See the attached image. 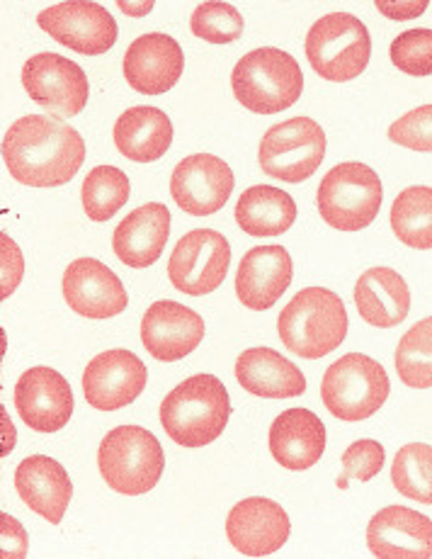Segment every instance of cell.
Returning <instances> with one entry per match:
<instances>
[{"label":"cell","instance_id":"cell-1","mask_svg":"<svg viewBox=\"0 0 432 559\" xmlns=\"http://www.w3.org/2000/svg\"><path fill=\"white\" fill-rule=\"evenodd\" d=\"M8 174L29 188L67 186L85 164V142L71 124L45 115L20 117L3 136Z\"/></svg>","mask_w":432,"mask_h":559},{"label":"cell","instance_id":"cell-2","mask_svg":"<svg viewBox=\"0 0 432 559\" xmlns=\"http://www.w3.org/2000/svg\"><path fill=\"white\" fill-rule=\"evenodd\" d=\"M231 416L229 392L214 374H192L160 402V424L172 443L204 448L224 433Z\"/></svg>","mask_w":432,"mask_h":559},{"label":"cell","instance_id":"cell-3","mask_svg":"<svg viewBox=\"0 0 432 559\" xmlns=\"http://www.w3.org/2000/svg\"><path fill=\"white\" fill-rule=\"evenodd\" d=\"M277 333L295 356L321 360L348 336V311L333 289L307 287L279 311Z\"/></svg>","mask_w":432,"mask_h":559},{"label":"cell","instance_id":"cell-4","mask_svg":"<svg viewBox=\"0 0 432 559\" xmlns=\"http://www.w3.org/2000/svg\"><path fill=\"white\" fill-rule=\"evenodd\" d=\"M236 100L255 115H275L297 105L304 91V73L297 59L277 47L248 51L231 73Z\"/></svg>","mask_w":432,"mask_h":559},{"label":"cell","instance_id":"cell-5","mask_svg":"<svg viewBox=\"0 0 432 559\" xmlns=\"http://www.w3.org/2000/svg\"><path fill=\"white\" fill-rule=\"evenodd\" d=\"M97 467L107 487L122 497H142L164 477L166 455L158 438L142 426H120L97 450Z\"/></svg>","mask_w":432,"mask_h":559},{"label":"cell","instance_id":"cell-6","mask_svg":"<svg viewBox=\"0 0 432 559\" xmlns=\"http://www.w3.org/2000/svg\"><path fill=\"white\" fill-rule=\"evenodd\" d=\"M384 188L376 170L345 160L323 176L316 204L323 222L338 231H362L382 210Z\"/></svg>","mask_w":432,"mask_h":559},{"label":"cell","instance_id":"cell-7","mask_svg":"<svg viewBox=\"0 0 432 559\" xmlns=\"http://www.w3.org/2000/svg\"><path fill=\"white\" fill-rule=\"evenodd\" d=\"M388 394H392V382L382 362L364 353H348L338 358L321 382V400L340 421H364L374 416Z\"/></svg>","mask_w":432,"mask_h":559},{"label":"cell","instance_id":"cell-8","mask_svg":"<svg viewBox=\"0 0 432 559\" xmlns=\"http://www.w3.org/2000/svg\"><path fill=\"white\" fill-rule=\"evenodd\" d=\"M307 59L321 79L355 81L372 59L370 29L350 13L323 15L307 35Z\"/></svg>","mask_w":432,"mask_h":559},{"label":"cell","instance_id":"cell-9","mask_svg":"<svg viewBox=\"0 0 432 559\" xmlns=\"http://www.w3.org/2000/svg\"><path fill=\"white\" fill-rule=\"evenodd\" d=\"M326 132L319 122L311 117H291L263 134L257 160L265 176L299 186L316 174L326 158Z\"/></svg>","mask_w":432,"mask_h":559},{"label":"cell","instance_id":"cell-10","mask_svg":"<svg viewBox=\"0 0 432 559\" xmlns=\"http://www.w3.org/2000/svg\"><path fill=\"white\" fill-rule=\"evenodd\" d=\"M231 246L219 231L194 229L182 236L168 261V280L182 295L204 297L229 275Z\"/></svg>","mask_w":432,"mask_h":559},{"label":"cell","instance_id":"cell-11","mask_svg":"<svg viewBox=\"0 0 432 559\" xmlns=\"http://www.w3.org/2000/svg\"><path fill=\"white\" fill-rule=\"evenodd\" d=\"M23 85L41 110L57 117H75L85 110L91 83L79 63L45 51L35 53L23 67Z\"/></svg>","mask_w":432,"mask_h":559},{"label":"cell","instance_id":"cell-12","mask_svg":"<svg viewBox=\"0 0 432 559\" xmlns=\"http://www.w3.org/2000/svg\"><path fill=\"white\" fill-rule=\"evenodd\" d=\"M37 23L59 45L85 57H100L110 51L120 35L110 10L97 3H83V0H69V3L41 10Z\"/></svg>","mask_w":432,"mask_h":559},{"label":"cell","instance_id":"cell-13","mask_svg":"<svg viewBox=\"0 0 432 559\" xmlns=\"http://www.w3.org/2000/svg\"><path fill=\"white\" fill-rule=\"evenodd\" d=\"M146 380V365L132 350H105L83 372L85 402L97 412H120L144 394Z\"/></svg>","mask_w":432,"mask_h":559},{"label":"cell","instance_id":"cell-14","mask_svg":"<svg viewBox=\"0 0 432 559\" xmlns=\"http://www.w3.org/2000/svg\"><path fill=\"white\" fill-rule=\"evenodd\" d=\"M236 186L231 166L214 154L182 158L170 176V195L192 217H209L229 202Z\"/></svg>","mask_w":432,"mask_h":559},{"label":"cell","instance_id":"cell-15","mask_svg":"<svg viewBox=\"0 0 432 559\" xmlns=\"http://www.w3.org/2000/svg\"><path fill=\"white\" fill-rule=\"evenodd\" d=\"M13 396L20 418L37 433H57L73 416L71 384L51 368H29L17 380Z\"/></svg>","mask_w":432,"mask_h":559},{"label":"cell","instance_id":"cell-16","mask_svg":"<svg viewBox=\"0 0 432 559\" xmlns=\"http://www.w3.org/2000/svg\"><path fill=\"white\" fill-rule=\"evenodd\" d=\"M61 289L67 305L85 319H112L129 305L122 280L95 258L73 261L63 273Z\"/></svg>","mask_w":432,"mask_h":559},{"label":"cell","instance_id":"cell-17","mask_svg":"<svg viewBox=\"0 0 432 559\" xmlns=\"http://www.w3.org/2000/svg\"><path fill=\"white\" fill-rule=\"evenodd\" d=\"M291 523L277 501L265 497L243 499L226 519V537L245 557H267L279 552L289 540Z\"/></svg>","mask_w":432,"mask_h":559},{"label":"cell","instance_id":"cell-18","mask_svg":"<svg viewBox=\"0 0 432 559\" xmlns=\"http://www.w3.org/2000/svg\"><path fill=\"white\" fill-rule=\"evenodd\" d=\"M204 338V319L197 311L160 299L154 302L142 319L144 348L160 362H178L200 348Z\"/></svg>","mask_w":432,"mask_h":559},{"label":"cell","instance_id":"cell-19","mask_svg":"<svg viewBox=\"0 0 432 559\" xmlns=\"http://www.w3.org/2000/svg\"><path fill=\"white\" fill-rule=\"evenodd\" d=\"M124 79L136 93L164 95L185 71V53L170 35L151 32L134 39L124 53Z\"/></svg>","mask_w":432,"mask_h":559},{"label":"cell","instance_id":"cell-20","mask_svg":"<svg viewBox=\"0 0 432 559\" xmlns=\"http://www.w3.org/2000/svg\"><path fill=\"white\" fill-rule=\"evenodd\" d=\"M367 547L376 559H430L432 521L406 507H386L367 525Z\"/></svg>","mask_w":432,"mask_h":559},{"label":"cell","instance_id":"cell-21","mask_svg":"<svg viewBox=\"0 0 432 559\" xmlns=\"http://www.w3.org/2000/svg\"><path fill=\"white\" fill-rule=\"evenodd\" d=\"M295 280V263L285 246H255L243 255L236 273V295L253 311H267Z\"/></svg>","mask_w":432,"mask_h":559},{"label":"cell","instance_id":"cell-22","mask_svg":"<svg viewBox=\"0 0 432 559\" xmlns=\"http://www.w3.org/2000/svg\"><path fill=\"white\" fill-rule=\"evenodd\" d=\"M269 453L291 472H304L326 453V426L309 408H287L269 426Z\"/></svg>","mask_w":432,"mask_h":559},{"label":"cell","instance_id":"cell-23","mask_svg":"<svg viewBox=\"0 0 432 559\" xmlns=\"http://www.w3.org/2000/svg\"><path fill=\"white\" fill-rule=\"evenodd\" d=\"M170 236V212L166 204L148 202L124 217L112 234V249L129 267H148L160 261Z\"/></svg>","mask_w":432,"mask_h":559},{"label":"cell","instance_id":"cell-24","mask_svg":"<svg viewBox=\"0 0 432 559\" xmlns=\"http://www.w3.org/2000/svg\"><path fill=\"white\" fill-rule=\"evenodd\" d=\"M15 489L27 509L49 523H61L73 497V484L61 462L47 455H32L15 469Z\"/></svg>","mask_w":432,"mask_h":559},{"label":"cell","instance_id":"cell-25","mask_svg":"<svg viewBox=\"0 0 432 559\" xmlns=\"http://www.w3.org/2000/svg\"><path fill=\"white\" fill-rule=\"evenodd\" d=\"M236 380L248 394L263 400H295L307 392L304 372L273 348L243 350L236 360Z\"/></svg>","mask_w":432,"mask_h":559},{"label":"cell","instance_id":"cell-26","mask_svg":"<svg viewBox=\"0 0 432 559\" xmlns=\"http://www.w3.org/2000/svg\"><path fill=\"white\" fill-rule=\"evenodd\" d=\"M355 307L370 326L394 329L410 311V287L394 267H370L355 285Z\"/></svg>","mask_w":432,"mask_h":559},{"label":"cell","instance_id":"cell-27","mask_svg":"<svg viewBox=\"0 0 432 559\" xmlns=\"http://www.w3.org/2000/svg\"><path fill=\"white\" fill-rule=\"evenodd\" d=\"M115 144L117 152L134 164H154L172 144L170 117L158 107H129L115 124Z\"/></svg>","mask_w":432,"mask_h":559},{"label":"cell","instance_id":"cell-28","mask_svg":"<svg viewBox=\"0 0 432 559\" xmlns=\"http://www.w3.org/2000/svg\"><path fill=\"white\" fill-rule=\"evenodd\" d=\"M236 222L255 239H269L295 227L297 202L273 186L248 188L236 202Z\"/></svg>","mask_w":432,"mask_h":559},{"label":"cell","instance_id":"cell-29","mask_svg":"<svg viewBox=\"0 0 432 559\" xmlns=\"http://www.w3.org/2000/svg\"><path fill=\"white\" fill-rule=\"evenodd\" d=\"M392 229L396 239L416 251L432 249V188L410 186L392 204Z\"/></svg>","mask_w":432,"mask_h":559},{"label":"cell","instance_id":"cell-30","mask_svg":"<svg viewBox=\"0 0 432 559\" xmlns=\"http://www.w3.org/2000/svg\"><path fill=\"white\" fill-rule=\"evenodd\" d=\"M129 192H132V186H129L124 170L115 166L93 168L85 176L81 190L85 217L91 222H110L127 204Z\"/></svg>","mask_w":432,"mask_h":559},{"label":"cell","instance_id":"cell-31","mask_svg":"<svg viewBox=\"0 0 432 559\" xmlns=\"http://www.w3.org/2000/svg\"><path fill=\"white\" fill-rule=\"evenodd\" d=\"M396 372L406 386L430 390L432 386V317L418 321L404 333L396 346Z\"/></svg>","mask_w":432,"mask_h":559},{"label":"cell","instance_id":"cell-32","mask_svg":"<svg viewBox=\"0 0 432 559\" xmlns=\"http://www.w3.org/2000/svg\"><path fill=\"white\" fill-rule=\"evenodd\" d=\"M392 484L401 497L432 507V445L408 443L398 450Z\"/></svg>","mask_w":432,"mask_h":559},{"label":"cell","instance_id":"cell-33","mask_svg":"<svg viewBox=\"0 0 432 559\" xmlns=\"http://www.w3.org/2000/svg\"><path fill=\"white\" fill-rule=\"evenodd\" d=\"M190 29L209 45H231L243 35V17L231 3H200L190 17Z\"/></svg>","mask_w":432,"mask_h":559},{"label":"cell","instance_id":"cell-34","mask_svg":"<svg viewBox=\"0 0 432 559\" xmlns=\"http://www.w3.org/2000/svg\"><path fill=\"white\" fill-rule=\"evenodd\" d=\"M388 53L394 67L408 76H432V29L418 27L404 32L392 41Z\"/></svg>","mask_w":432,"mask_h":559},{"label":"cell","instance_id":"cell-35","mask_svg":"<svg viewBox=\"0 0 432 559\" xmlns=\"http://www.w3.org/2000/svg\"><path fill=\"white\" fill-rule=\"evenodd\" d=\"M388 139L398 146L430 154L432 152V105H420L416 110L398 117V120L388 127Z\"/></svg>","mask_w":432,"mask_h":559},{"label":"cell","instance_id":"cell-36","mask_svg":"<svg viewBox=\"0 0 432 559\" xmlns=\"http://www.w3.org/2000/svg\"><path fill=\"white\" fill-rule=\"evenodd\" d=\"M384 445L376 443V440H358L343 453V475L345 479H358V481H370L380 475L384 467ZM340 481V487L345 484Z\"/></svg>","mask_w":432,"mask_h":559},{"label":"cell","instance_id":"cell-37","mask_svg":"<svg viewBox=\"0 0 432 559\" xmlns=\"http://www.w3.org/2000/svg\"><path fill=\"white\" fill-rule=\"evenodd\" d=\"M20 277H23V255H20L15 241L3 234V297L15 293Z\"/></svg>","mask_w":432,"mask_h":559},{"label":"cell","instance_id":"cell-38","mask_svg":"<svg viewBox=\"0 0 432 559\" xmlns=\"http://www.w3.org/2000/svg\"><path fill=\"white\" fill-rule=\"evenodd\" d=\"M0 523H3V557H27L29 543L23 525L8 513L0 515Z\"/></svg>","mask_w":432,"mask_h":559},{"label":"cell","instance_id":"cell-39","mask_svg":"<svg viewBox=\"0 0 432 559\" xmlns=\"http://www.w3.org/2000/svg\"><path fill=\"white\" fill-rule=\"evenodd\" d=\"M376 8H380V13L392 17V20H410V17H418L425 13V8L430 5L428 0H406V3H386V0H376L374 3Z\"/></svg>","mask_w":432,"mask_h":559},{"label":"cell","instance_id":"cell-40","mask_svg":"<svg viewBox=\"0 0 432 559\" xmlns=\"http://www.w3.org/2000/svg\"><path fill=\"white\" fill-rule=\"evenodd\" d=\"M120 8L124 10V13L129 15H146L151 8H154V3H144V5H129V3H120Z\"/></svg>","mask_w":432,"mask_h":559}]
</instances>
